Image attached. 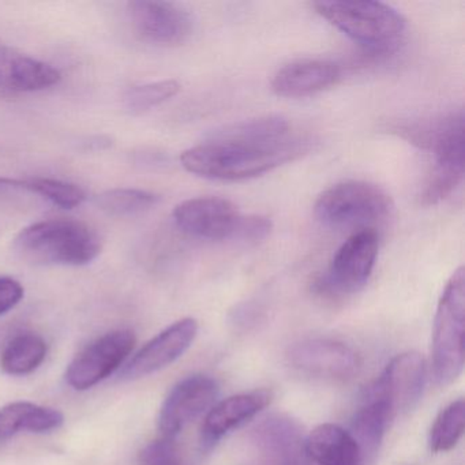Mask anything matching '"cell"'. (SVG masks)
I'll list each match as a JSON object with an SVG mask.
<instances>
[{"label": "cell", "mask_w": 465, "mask_h": 465, "mask_svg": "<svg viewBox=\"0 0 465 465\" xmlns=\"http://www.w3.org/2000/svg\"><path fill=\"white\" fill-rule=\"evenodd\" d=\"M393 203L385 190L377 184L347 181L334 184L315 203L317 219L329 227H355L385 219Z\"/></svg>", "instance_id": "5"}, {"label": "cell", "mask_w": 465, "mask_h": 465, "mask_svg": "<svg viewBox=\"0 0 465 465\" xmlns=\"http://www.w3.org/2000/svg\"><path fill=\"white\" fill-rule=\"evenodd\" d=\"M0 186L5 190L15 192H28L40 195L50 201L53 205L62 209H73L83 205L86 194L80 186L59 179L35 178L26 181L17 179L0 178Z\"/></svg>", "instance_id": "23"}, {"label": "cell", "mask_w": 465, "mask_h": 465, "mask_svg": "<svg viewBox=\"0 0 465 465\" xmlns=\"http://www.w3.org/2000/svg\"><path fill=\"white\" fill-rule=\"evenodd\" d=\"M138 461L140 465H186L175 440L164 437L143 446Z\"/></svg>", "instance_id": "27"}, {"label": "cell", "mask_w": 465, "mask_h": 465, "mask_svg": "<svg viewBox=\"0 0 465 465\" xmlns=\"http://www.w3.org/2000/svg\"><path fill=\"white\" fill-rule=\"evenodd\" d=\"M24 298V288L17 280L0 277V317L15 309Z\"/></svg>", "instance_id": "29"}, {"label": "cell", "mask_w": 465, "mask_h": 465, "mask_svg": "<svg viewBox=\"0 0 465 465\" xmlns=\"http://www.w3.org/2000/svg\"><path fill=\"white\" fill-rule=\"evenodd\" d=\"M288 134H290V124L287 119L271 115L228 124L211 133L209 138L258 143V145H273L288 140L290 138Z\"/></svg>", "instance_id": "21"}, {"label": "cell", "mask_w": 465, "mask_h": 465, "mask_svg": "<svg viewBox=\"0 0 465 465\" xmlns=\"http://www.w3.org/2000/svg\"><path fill=\"white\" fill-rule=\"evenodd\" d=\"M341 80V69L329 61H299L282 67L272 80L277 96L288 99L314 96Z\"/></svg>", "instance_id": "16"}, {"label": "cell", "mask_w": 465, "mask_h": 465, "mask_svg": "<svg viewBox=\"0 0 465 465\" xmlns=\"http://www.w3.org/2000/svg\"><path fill=\"white\" fill-rule=\"evenodd\" d=\"M173 220L183 232L208 241H233L242 213L227 198L198 197L173 209Z\"/></svg>", "instance_id": "10"}, {"label": "cell", "mask_w": 465, "mask_h": 465, "mask_svg": "<svg viewBox=\"0 0 465 465\" xmlns=\"http://www.w3.org/2000/svg\"><path fill=\"white\" fill-rule=\"evenodd\" d=\"M393 418L394 412L388 400L371 383L351 420L350 432L361 449L363 465L374 461L389 423Z\"/></svg>", "instance_id": "17"}, {"label": "cell", "mask_w": 465, "mask_h": 465, "mask_svg": "<svg viewBox=\"0 0 465 465\" xmlns=\"http://www.w3.org/2000/svg\"><path fill=\"white\" fill-rule=\"evenodd\" d=\"M129 15L135 31L154 45H183L193 34V18L183 7L171 2H130Z\"/></svg>", "instance_id": "12"}, {"label": "cell", "mask_w": 465, "mask_h": 465, "mask_svg": "<svg viewBox=\"0 0 465 465\" xmlns=\"http://www.w3.org/2000/svg\"><path fill=\"white\" fill-rule=\"evenodd\" d=\"M293 370L322 380L347 381L359 374L361 359L345 342L331 339H307L296 342L287 352Z\"/></svg>", "instance_id": "8"}, {"label": "cell", "mask_w": 465, "mask_h": 465, "mask_svg": "<svg viewBox=\"0 0 465 465\" xmlns=\"http://www.w3.org/2000/svg\"><path fill=\"white\" fill-rule=\"evenodd\" d=\"M304 151L306 143L291 138L273 145L208 138L184 151L181 163L184 170L201 178L235 182L271 173Z\"/></svg>", "instance_id": "1"}, {"label": "cell", "mask_w": 465, "mask_h": 465, "mask_svg": "<svg viewBox=\"0 0 465 465\" xmlns=\"http://www.w3.org/2000/svg\"><path fill=\"white\" fill-rule=\"evenodd\" d=\"M465 429L464 399L454 400L446 405L432 423L429 446L432 453H446L456 448Z\"/></svg>", "instance_id": "24"}, {"label": "cell", "mask_w": 465, "mask_h": 465, "mask_svg": "<svg viewBox=\"0 0 465 465\" xmlns=\"http://www.w3.org/2000/svg\"><path fill=\"white\" fill-rule=\"evenodd\" d=\"M15 250L36 265L83 266L96 260L102 241L94 228L73 219H50L24 228Z\"/></svg>", "instance_id": "2"}, {"label": "cell", "mask_w": 465, "mask_h": 465, "mask_svg": "<svg viewBox=\"0 0 465 465\" xmlns=\"http://www.w3.org/2000/svg\"><path fill=\"white\" fill-rule=\"evenodd\" d=\"M372 383L388 400L394 416L410 412L418 405L423 394L426 361L416 351L399 353Z\"/></svg>", "instance_id": "13"}, {"label": "cell", "mask_w": 465, "mask_h": 465, "mask_svg": "<svg viewBox=\"0 0 465 465\" xmlns=\"http://www.w3.org/2000/svg\"><path fill=\"white\" fill-rule=\"evenodd\" d=\"M272 401L266 389L233 394L214 404L206 413L201 427V445L203 449L216 446L228 432L260 415Z\"/></svg>", "instance_id": "15"}, {"label": "cell", "mask_w": 465, "mask_h": 465, "mask_svg": "<svg viewBox=\"0 0 465 465\" xmlns=\"http://www.w3.org/2000/svg\"><path fill=\"white\" fill-rule=\"evenodd\" d=\"M312 7L334 28L374 54L393 53L407 29L405 18L381 2L322 0Z\"/></svg>", "instance_id": "3"}, {"label": "cell", "mask_w": 465, "mask_h": 465, "mask_svg": "<svg viewBox=\"0 0 465 465\" xmlns=\"http://www.w3.org/2000/svg\"><path fill=\"white\" fill-rule=\"evenodd\" d=\"M273 230V223L261 214H242L233 241L241 243L257 244L265 241Z\"/></svg>", "instance_id": "28"}, {"label": "cell", "mask_w": 465, "mask_h": 465, "mask_svg": "<svg viewBox=\"0 0 465 465\" xmlns=\"http://www.w3.org/2000/svg\"><path fill=\"white\" fill-rule=\"evenodd\" d=\"M465 274L459 268L446 282L432 329L431 370L435 382L450 385L464 370Z\"/></svg>", "instance_id": "4"}, {"label": "cell", "mask_w": 465, "mask_h": 465, "mask_svg": "<svg viewBox=\"0 0 465 465\" xmlns=\"http://www.w3.org/2000/svg\"><path fill=\"white\" fill-rule=\"evenodd\" d=\"M306 454L309 465H363L355 438L339 424L315 427L306 437Z\"/></svg>", "instance_id": "18"}, {"label": "cell", "mask_w": 465, "mask_h": 465, "mask_svg": "<svg viewBox=\"0 0 465 465\" xmlns=\"http://www.w3.org/2000/svg\"><path fill=\"white\" fill-rule=\"evenodd\" d=\"M179 91H181V85L175 80L157 81L145 85L133 86L124 94V107L133 115H138L168 102L176 96Z\"/></svg>", "instance_id": "26"}, {"label": "cell", "mask_w": 465, "mask_h": 465, "mask_svg": "<svg viewBox=\"0 0 465 465\" xmlns=\"http://www.w3.org/2000/svg\"><path fill=\"white\" fill-rule=\"evenodd\" d=\"M159 195L135 189H114L96 198L97 206L111 216H133L154 208Z\"/></svg>", "instance_id": "25"}, {"label": "cell", "mask_w": 465, "mask_h": 465, "mask_svg": "<svg viewBox=\"0 0 465 465\" xmlns=\"http://www.w3.org/2000/svg\"><path fill=\"white\" fill-rule=\"evenodd\" d=\"M64 423V413L55 408L29 401L10 402L0 408V440H9L23 431L36 434L54 431Z\"/></svg>", "instance_id": "20"}, {"label": "cell", "mask_w": 465, "mask_h": 465, "mask_svg": "<svg viewBox=\"0 0 465 465\" xmlns=\"http://www.w3.org/2000/svg\"><path fill=\"white\" fill-rule=\"evenodd\" d=\"M378 247L380 239L372 228L352 233L337 250L328 272L318 280V291L331 296L358 292L371 276Z\"/></svg>", "instance_id": "6"}, {"label": "cell", "mask_w": 465, "mask_h": 465, "mask_svg": "<svg viewBox=\"0 0 465 465\" xmlns=\"http://www.w3.org/2000/svg\"><path fill=\"white\" fill-rule=\"evenodd\" d=\"M135 347V334L129 329L110 331L81 351L66 370V382L75 391L99 385L126 364Z\"/></svg>", "instance_id": "7"}, {"label": "cell", "mask_w": 465, "mask_h": 465, "mask_svg": "<svg viewBox=\"0 0 465 465\" xmlns=\"http://www.w3.org/2000/svg\"><path fill=\"white\" fill-rule=\"evenodd\" d=\"M197 334L198 322L194 318L176 321L134 353L124 364L121 377L124 380H138L165 369L184 355Z\"/></svg>", "instance_id": "11"}, {"label": "cell", "mask_w": 465, "mask_h": 465, "mask_svg": "<svg viewBox=\"0 0 465 465\" xmlns=\"http://www.w3.org/2000/svg\"><path fill=\"white\" fill-rule=\"evenodd\" d=\"M216 380L205 374L189 375L179 381L160 408V434L175 440L193 420L211 410L219 396Z\"/></svg>", "instance_id": "9"}, {"label": "cell", "mask_w": 465, "mask_h": 465, "mask_svg": "<svg viewBox=\"0 0 465 465\" xmlns=\"http://www.w3.org/2000/svg\"><path fill=\"white\" fill-rule=\"evenodd\" d=\"M62 75L55 67L18 54H0V89L7 92H39L56 85Z\"/></svg>", "instance_id": "19"}, {"label": "cell", "mask_w": 465, "mask_h": 465, "mask_svg": "<svg viewBox=\"0 0 465 465\" xmlns=\"http://www.w3.org/2000/svg\"><path fill=\"white\" fill-rule=\"evenodd\" d=\"M47 342L35 333H23L10 340L0 356V367L15 377L31 374L47 358Z\"/></svg>", "instance_id": "22"}, {"label": "cell", "mask_w": 465, "mask_h": 465, "mask_svg": "<svg viewBox=\"0 0 465 465\" xmlns=\"http://www.w3.org/2000/svg\"><path fill=\"white\" fill-rule=\"evenodd\" d=\"M252 431V442L272 465H309L306 435L290 415L271 413Z\"/></svg>", "instance_id": "14"}]
</instances>
